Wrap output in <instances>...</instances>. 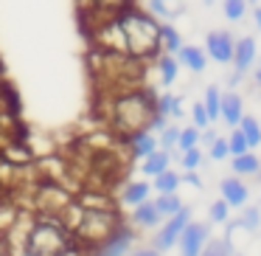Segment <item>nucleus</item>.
<instances>
[{
	"label": "nucleus",
	"instance_id": "nucleus-1",
	"mask_svg": "<svg viewBox=\"0 0 261 256\" xmlns=\"http://www.w3.org/2000/svg\"><path fill=\"white\" fill-rule=\"evenodd\" d=\"M96 45L101 51L124 54L132 59H146L160 51V23L152 14L126 6L110 14L96 31Z\"/></svg>",
	"mask_w": 261,
	"mask_h": 256
},
{
	"label": "nucleus",
	"instance_id": "nucleus-2",
	"mask_svg": "<svg viewBox=\"0 0 261 256\" xmlns=\"http://www.w3.org/2000/svg\"><path fill=\"white\" fill-rule=\"evenodd\" d=\"M152 115H154V96L149 90H121L107 102V121L121 135L149 130Z\"/></svg>",
	"mask_w": 261,
	"mask_h": 256
},
{
	"label": "nucleus",
	"instance_id": "nucleus-3",
	"mask_svg": "<svg viewBox=\"0 0 261 256\" xmlns=\"http://www.w3.org/2000/svg\"><path fill=\"white\" fill-rule=\"evenodd\" d=\"M20 245H23V256H65L76 242L59 217L42 214L29 222Z\"/></svg>",
	"mask_w": 261,
	"mask_h": 256
},
{
	"label": "nucleus",
	"instance_id": "nucleus-4",
	"mask_svg": "<svg viewBox=\"0 0 261 256\" xmlns=\"http://www.w3.org/2000/svg\"><path fill=\"white\" fill-rule=\"evenodd\" d=\"M191 222V211L182 205L177 214H171V217H166V225L160 228L158 234H154V250H171L177 245V239H180V234H182V228Z\"/></svg>",
	"mask_w": 261,
	"mask_h": 256
},
{
	"label": "nucleus",
	"instance_id": "nucleus-5",
	"mask_svg": "<svg viewBox=\"0 0 261 256\" xmlns=\"http://www.w3.org/2000/svg\"><path fill=\"white\" fill-rule=\"evenodd\" d=\"M68 203H70V194L65 192L59 183H42L40 189H37V205H40L45 214H51V217H59L65 208H68Z\"/></svg>",
	"mask_w": 261,
	"mask_h": 256
},
{
	"label": "nucleus",
	"instance_id": "nucleus-6",
	"mask_svg": "<svg viewBox=\"0 0 261 256\" xmlns=\"http://www.w3.org/2000/svg\"><path fill=\"white\" fill-rule=\"evenodd\" d=\"M211 231L205 222H188L186 228H182L180 239H177V245H180V256H199V250H202V245L208 242Z\"/></svg>",
	"mask_w": 261,
	"mask_h": 256
},
{
	"label": "nucleus",
	"instance_id": "nucleus-7",
	"mask_svg": "<svg viewBox=\"0 0 261 256\" xmlns=\"http://www.w3.org/2000/svg\"><path fill=\"white\" fill-rule=\"evenodd\" d=\"M132 239H135V234L121 225L118 231H113L104 242L93 248V256H126L132 250Z\"/></svg>",
	"mask_w": 261,
	"mask_h": 256
},
{
	"label": "nucleus",
	"instance_id": "nucleus-8",
	"mask_svg": "<svg viewBox=\"0 0 261 256\" xmlns=\"http://www.w3.org/2000/svg\"><path fill=\"white\" fill-rule=\"evenodd\" d=\"M205 45H208V54L216 62H230L233 59V37L227 31H211Z\"/></svg>",
	"mask_w": 261,
	"mask_h": 256
},
{
	"label": "nucleus",
	"instance_id": "nucleus-9",
	"mask_svg": "<svg viewBox=\"0 0 261 256\" xmlns=\"http://www.w3.org/2000/svg\"><path fill=\"white\" fill-rule=\"evenodd\" d=\"M219 115L230 127H239V121H242V115H244L242 99H239L236 93H222V96H219Z\"/></svg>",
	"mask_w": 261,
	"mask_h": 256
},
{
	"label": "nucleus",
	"instance_id": "nucleus-10",
	"mask_svg": "<svg viewBox=\"0 0 261 256\" xmlns=\"http://www.w3.org/2000/svg\"><path fill=\"white\" fill-rule=\"evenodd\" d=\"M253 59H255V40L253 37H244V40L233 42V59L230 62L236 65L239 74H244V71L253 65Z\"/></svg>",
	"mask_w": 261,
	"mask_h": 256
},
{
	"label": "nucleus",
	"instance_id": "nucleus-11",
	"mask_svg": "<svg viewBox=\"0 0 261 256\" xmlns=\"http://www.w3.org/2000/svg\"><path fill=\"white\" fill-rule=\"evenodd\" d=\"M222 200H225L227 205H236V208H242L244 203H247V186H244L239 177H227V180H222Z\"/></svg>",
	"mask_w": 261,
	"mask_h": 256
},
{
	"label": "nucleus",
	"instance_id": "nucleus-12",
	"mask_svg": "<svg viewBox=\"0 0 261 256\" xmlns=\"http://www.w3.org/2000/svg\"><path fill=\"white\" fill-rule=\"evenodd\" d=\"M129 138V152L132 158H146V155H152L154 149H158V138L152 135L149 130H141V132H132Z\"/></svg>",
	"mask_w": 261,
	"mask_h": 256
},
{
	"label": "nucleus",
	"instance_id": "nucleus-13",
	"mask_svg": "<svg viewBox=\"0 0 261 256\" xmlns=\"http://www.w3.org/2000/svg\"><path fill=\"white\" fill-rule=\"evenodd\" d=\"M160 220H163V217H160L158 208H154L152 200H143L141 205L132 208V222H135L138 228H158Z\"/></svg>",
	"mask_w": 261,
	"mask_h": 256
},
{
	"label": "nucleus",
	"instance_id": "nucleus-14",
	"mask_svg": "<svg viewBox=\"0 0 261 256\" xmlns=\"http://www.w3.org/2000/svg\"><path fill=\"white\" fill-rule=\"evenodd\" d=\"M149 192H152V186H149L146 180H132L124 186V192H121V203L129 205V208H135V205H141L143 200H149Z\"/></svg>",
	"mask_w": 261,
	"mask_h": 256
},
{
	"label": "nucleus",
	"instance_id": "nucleus-15",
	"mask_svg": "<svg viewBox=\"0 0 261 256\" xmlns=\"http://www.w3.org/2000/svg\"><path fill=\"white\" fill-rule=\"evenodd\" d=\"M177 62L186 65L194 74H199V71H205V51H199L197 45H182L180 51H177Z\"/></svg>",
	"mask_w": 261,
	"mask_h": 256
},
{
	"label": "nucleus",
	"instance_id": "nucleus-16",
	"mask_svg": "<svg viewBox=\"0 0 261 256\" xmlns=\"http://www.w3.org/2000/svg\"><path fill=\"white\" fill-rule=\"evenodd\" d=\"M169 160H171V155L166 152V149H154L152 155H146L143 158V175H149V177H154V175H160V172H166L169 169Z\"/></svg>",
	"mask_w": 261,
	"mask_h": 256
},
{
	"label": "nucleus",
	"instance_id": "nucleus-17",
	"mask_svg": "<svg viewBox=\"0 0 261 256\" xmlns=\"http://www.w3.org/2000/svg\"><path fill=\"white\" fill-rule=\"evenodd\" d=\"M261 169V160L255 158L253 152H242V155H233V172L236 175H255Z\"/></svg>",
	"mask_w": 261,
	"mask_h": 256
},
{
	"label": "nucleus",
	"instance_id": "nucleus-18",
	"mask_svg": "<svg viewBox=\"0 0 261 256\" xmlns=\"http://www.w3.org/2000/svg\"><path fill=\"white\" fill-rule=\"evenodd\" d=\"M180 183H182L180 175H177V172H171V169L154 175V189H158V194H171V192H177V189H180Z\"/></svg>",
	"mask_w": 261,
	"mask_h": 256
},
{
	"label": "nucleus",
	"instance_id": "nucleus-19",
	"mask_svg": "<svg viewBox=\"0 0 261 256\" xmlns=\"http://www.w3.org/2000/svg\"><path fill=\"white\" fill-rule=\"evenodd\" d=\"M160 48H166L169 54H177L182 48V37L177 34V29L174 26H160Z\"/></svg>",
	"mask_w": 261,
	"mask_h": 256
},
{
	"label": "nucleus",
	"instance_id": "nucleus-20",
	"mask_svg": "<svg viewBox=\"0 0 261 256\" xmlns=\"http://www.w3.org/2000/svg\"><path fill=\"white\" fill-rule=\"evenodd\" d=\"M152 203H154V208L160 211V217H171V214H177V211L182 208L177 192H171V194H158V200H152Z\"/></svg>",
	"mask_w": 261,
	"mask_h": 256
},
{
	"label": "nucleus",
	"instance_id": "nucleus-21",
	"mask_svg": "<svg viewBox=\"0 0 261 256\" xmlns=\"http://www.w3.org/2000/svg\"><path fill=\"white\" fill-rule=\"evenodd\" d=\"M154 110H158L160 115H166V119H169V115L180 119V115H182L180 99H177V96H169V93H166V96H158V99H154Z\"/></svg>",
	"mask_w": 261,
	"mask_h": 256
},
{
	"label": "nucleus",
	"instance_id": "nucleus-22",
	"mask_svg": "<svg viewBox=\"0 0 261 256\" xmlns=\"http://www.w3.org/2000/svg\"><path fill=\"white\" fill-rule=\"evenodd\" d=\"M239 130H242L244 138H247L250 147H258V144H261V127H258V121H255L253 115H242V121H239Z\"/></svg>",
	"mask_w": 261,
	"mask_h": 256
},
{
	"label": "nucleus",
	"instance_id": "nucleus-23",
	"mask_svg": "<svg viewBox=\"0 0 261 256\" xmlns=\"http://www.w3.org/2000/svg\"><path fill=\"white\" fill-rule=\"evenodd\" d=\"M177 68H180V65H177V59L171 57V54L160 57V59H158V74H160V82H163V85H171V82L177 79Z\"/></svg>",
	"mask_w": 261,
	"mask_h": 256
},
{
	"label": "nucleus",
	"instance_id": "nucleus-24",
	"mask_svg": "<svg viewBox=\"0 0 261 256\" xmlns=\"http://www.w3.org/2000/svg\"><path fill=\"white\" fill-rule=\"evenodd\" d=\"M199 256H233V248L227 239H211L202 245V250H199Z\"/></svg>",
	"mask_w": 261,
	"mask_h": 256
},
{
	"label": "nucleus",
	"instance_id": "nucleus-25",
	"mask_svg": "<svg viewBox=\"0 0 261 256\" xmlns=\"http://www.w3.org/2000/svg\"><path fill=\"white\" fill-rule=\"evenodd\" d=\"M90 6L101 14H115V12H121V9L132 6V0H90Z\"/></svg>",
	"mask_w": 261,
	"mask_h": 256
},
{
	"label": "nucleus",
	"instance_id": "nucleus-26",
	"mask_svg": "<svg viewBox=\"0 0 261 256\" xmlns=\"http://www.w3.org/2000/svg\"><path fill=\"white\" fill-rule=\"evenodd\" d=\"M219 96H222V93L216 90L214 85H211L208 90H205V102H202V107H205V113H208V119H211V121L219 119Z\"/></svg>",
	"mask_w": 261,
	"mask_h": 256
},
{
	"label": "nucleus",
	"instance_id": "nucleus-27",
	"mask_svg": "<svg viewBox=\"0 0 261 256\" xmlns=\"http://www.w3.org/2000/svg\"><path fill=\"white\" fill-rule=\"evenodd\" d=\"M222 9H225V17L236 23V20H242L244 12H247V0H225Z\"/></svg>",
	"mask_w": 261,
	"mask_h": 256
},
{
	"label": "nucleus",
	"instance_id": "nucleus-28",
	"mask_svg": "<svg viewBox=\"0 0 261 256\" xmlns=\"http://www.w3.org/2000/svg\"><path fill=\"white\" fill-rule=\"evenodd\" d=\"M199 144V130L197 127H186V130H180V135H177V149H191Z\"/></svg>",
	"mask_w": 261,
	"mask_h": 256
},
{
	"label": "nucleus",
	"instance_id": "nucleus-29",
	"mask_svg": "<svg viewBox=\"0 0 261 256\" xmlns=\"http://www.w3.org/2000/svg\"><path fill=\"white\" fill-rule=\"evenodd\" d=\"M227 149H230V155H242V152L250 149V144H247V138L242 135V130H236L230 138H227Z\"/></svg>",
	"mask_w": 261,
	"mask_h": 256
},
{
	"label": "nucleus",
	"instance_id": "nucleus-30",
	"mask_svg": "<svg viewBox=\"0 0 261 256\" xmlns=\"http://www.w3.org/2000/svg\"><path fill=\"white\" fill-rule=\"evenodd\" d=\"M177 135H180V130H177V127H169V124H166L163 130H160V147L169 152L171 147H177Z\"/></svg>",
	"mask_w": 261,
	"mask_h": 256
},
{
	"label": "nucleus",
	"instance_id": "nucleus-31",
	"mask_svg": "<svg viewBox=\"0 0 261 256\" xmlns=\"http://www.w3.org/2000/svg\"><path fill=\"white\" fill-rule=\"evenodd\" d=\"M182 166H186V169L188 172H191V169H197V166L199 164H202V152H199V149L197 147H191V149H182Z\"/></svg>",
	"mask_w": 261,
	"mask_h": 256
},
{
	"label": "nucleus",
	"instance_id": "nucleus-32",
	"mask_svg": "<svg viewBox=\"0 0 261 256\" xmlns=\"http://www.w3.org/2000/svg\"><path fill=\"white\" fill-rule=\"evenodd\" d=\"M258 222H261L258 208H244V214H242V220H239V225L247 228V231H255V228H258Z\"/></svg>",
	"mask_w": 261,
	"mask_h": 256
},
{
	"label": "nucleus",
	"instance_id": "nucleus-33",
	"mask_svg": "<svg viewBox=\"0 0 261 256\" xmlns=\"http://www.w3.org/2000/svg\"><path fill=\"white\" fill-rule=\"evenodd\" d=\"M191 119H194V127H197V130H205V127L211 124V119H208V113H205L202 102H197L191 107Z\"/></svg>",
	"mask_w": 261,
	"mask_h": 256
},
{
	"label": "nucleus",
	"instance_id": "nucleus-34",
	"mask_svg": "<svg viewBox=\"0 0 261 256\" xmlns=\"http://www.w3.org/2000/svg\"><path fill=\"white\" fill-rule=\"evenodd\" d=\"M227 155H230L227 141H225V138H214V144H211V158H214V160H225Z\"/></svg>",
	"mask_w": 261,
	"mask_h": 256
},
{
	"label": "nucleus",
	"instance_id": "nucleus-35",
	"mask_svg": "<svg viewBox=\"0 0 261 256\" xmlns=\"http://www.w3.org/2000/svg\"><path fill=\"white\" fill-rule=\"evenodd\" d=\"M227 208H230V205H227L225 200H216V203L211 205V222H227Z\"/></svg>",
	"mask_w": 261,
	"mask_h": 256
},
{
	"label": "nucleus",
	"instance_id": "nucleus-36",
	"mask_svg": "<svg viewBox=\"0 0 261 256\" xmlns=\"http://www.w3.org/2000/svg\"><path fill=\"white\" fill-rule=\"evenodd\" d=\"M149 9H152V14H158V17H169V6H166V0H149Z\"/></svg>",
	"mask_w": 261,
	"mask_h": 256
},
{
	"label": "nucleus",
	"instance_id": "nucleus-37",
	"mask_svg": "<svg viewBox=\"0 0 261 256\" xmlns=\"http://www.w3.org/2000/svg\"><path fill=\"white\" fill-rule=\"evenodd\" d=\"M129 256H160V250H154V248H138V250H132Z\"/></svg>",
	"mask_w": 261,
	"mask_h": 256
},
{
	"label": "nucleus",
	"instance_id": "nucleus-38",
	"mask_svg": "<svg viewBox=\"0 0 261 256\" xmlns=\"http://www.w3.org/2000/svg\"><path fill=\"white\" fill-rule=\"evenodd\" d=\"M180 180H186V183H191V186H197V189H199V186H202V180H199V177H197V175H194V169H191V172H188V175H186V177H180Z\"/></svg>",
	"mask_w": 261,
	"mask_h": 256
},
{
	"label": "nucleus",
	"instance_id": "nucleus-39",
	"mask_svg": "<svg viewBox=\"0 0 261 256\" xmlns=\"http://www.w3.org/2000/svg\"><path fill=\"white\" fill-rule=\"evenodd\" d=\"M255 26L261 29V6H255Z\"/></svg>",
	"mask_w": 261,
	"mask_h": 256
},
{
	"label": "nucleus",
	"instance_id": "nucleus-40",
	"mask_svg": "<svg viewBox=\"0 0 261 256\" xmlns=\"http://www.w3.org/2000/svg\"><path fill=\"white\" fill-rule=\"evenodd\" d=\"M202 3H205V6H214V0H202Z\"/></svg>",
	"mask_w": 261,
	"mask_h": 256
},
{
	"label": "nucleus",
	"instance_id": "nucleus-41",
	"mask_svg": "<svg viewBox=\"0 0 261 256\" xmlns=\"http://www.w3.org/2000/svg\"><path fill=\"white\" fill-rule=\"evenodd\" d=\"M255 79H258V85H261V68H258V74H255Z\"/></svg>",
	"mask_w": 261,
	"mask_h": 256
},
{
	"label": "nucleus",
	"instance_id": "nucleus-42",
	"mask_svg": "<svg viewBox=\"0 0 261 256\" xmlns=\"http://www.w3.org/2000/svg\"><path fill=\"white\" fill-rule=\"evenodd\" d=\"M247 3H255V0H247Z\"/></svg>",
	"mask_w": 261,
	"mask_h": 256
}]
</instances>
